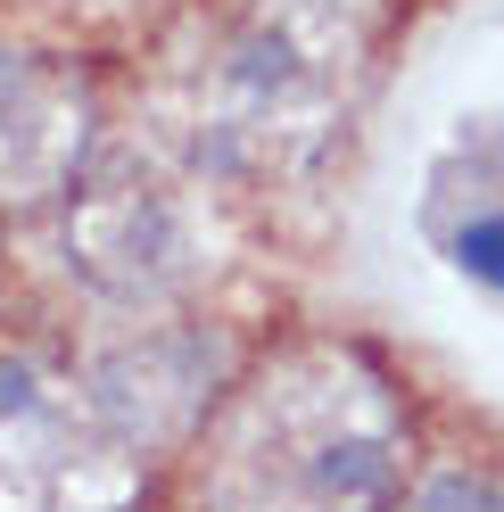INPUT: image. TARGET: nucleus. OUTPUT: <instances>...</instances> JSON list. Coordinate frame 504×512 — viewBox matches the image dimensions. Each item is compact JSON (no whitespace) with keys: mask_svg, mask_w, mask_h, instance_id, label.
Segmentation results:
<instances>
[{"mask_svg":"<svg viewBox=\"0 0 504 512\" xmlns=\"http://www.w3.org/2000/svg\"><path fill=\"white\" fill-rule=\"evenodd\" d=\"M414 430L356 347H306L248 389L215 463L224 512H397Z\"/></svg>","mask_w":504,"mask_h":512,"instance_id":"1","label":"nucleus"},{"mask_svg":"<svg viewBox=\"0 0 504 512\" xmlns=\"http://www.w3.org/2000/svg\"><path fill=\"white\" fill-rule=\"evenodd\" d=\"M364 50H372L364 0H248V17L199 75L191 149L240 182L298 174L331 141L364 75Z\"/></svg>","mask_w":504,"mask_h":512,"instance_id":"2","label":"nucleus"},{"mask_svg":"<svg viewBox=\"0 0 504 512\" xmlns=\"http://www.w3.org/2000/svg\"><path fill=\"white\" fill-rule=\"evenodd\" d=\"M67 215H58V248H67V273L83 290H100L116 306H157L191 281V215L157 166H141L133 149H91L83 174L58 190Z\"/></svg>","mask_w":504,"mask_h":512,"instance_id":"3","label":"nucleus"},{"mask_svg":"<svg viewBox=\"0 0 504 512\" xmlns=\"http://www.w3.org/2000/svg\"><path fill=\"white\" fill-rule=\"evenodd\" d=\"M215 389H224V339L207 331H149L133 347L91 372V422H100L124 455H157V446H182L199 422Z\"/></svg>","mask_w":504,"mask_h":512,"instance_id":"4","label":"nucleus"},{"mask_svg":"<svg viewBox=\"0 0 504 512\" xmlns=\"http://www.w3.org/2000/svg\"><path fill=\"white\" fill-rule=\"evenodd\" d=\"M100 133V100L58 58H0V207L58 199Z\"/></svg>","mask_w":504,"mask_h":512,"instance_id":"5","label":"nucleus"},{"mask_svg":"<svg viewBox=\"0 0 504 512\" xmlns=\"http://www.w3.org/2000/svg\"><path fill=\"white\" fill-rule=\"evenodd\" d=\"M116 455L124 446L91 422V405L25 364H0V512H67L75 479Z\"/></svg>","mask_w":504,"mask_h":512,"instance_id":"6","label":"nucleus"},{"mask_svg":"<svg viewBox=\"0 0 504 512\" xmlns=\"http://www.w3.org/2000/svg\"><path fill=\"white\" fill-rule=\"evenodd\" d=\"M405 512H504V488L496 479H471V471H447V479H430Z\"/></svg>","mask_w":504,"mask_h":512,"instance_id":"7","label":"nucleus"},{"mask_svg":"<svg viewBox=\"0 0 504 512\" xmlns=\"http://www.w3.org/2000/svg\"><path fill=\"white\" fill-rule=\"evenodd\" d=\"M0 58H9V50H0Z\"/></svg>","mask_w":504,"mask_h":512,"instance_id":"8","label":"nucleus"}]
</instances>
